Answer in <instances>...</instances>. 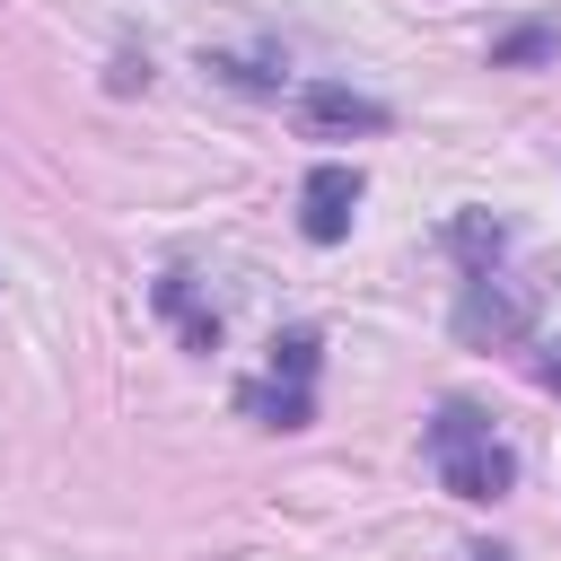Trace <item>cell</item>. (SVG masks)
<instances>
[{"mask_svg": "<svg viewBox=\"0 0 561 561\" xmlns=\"http://www.w3.org/2000/svg\"><path fill=\"white\" fill-rule=\"evenodd\" d=\"M421 465H430V482L447 491V500H473V508H491V500H508L517 491V447L491 430V412H473V403H438L430 421H421Z\"/></svg>", "mask_w": 561, "mask_h": 561, "instance_id": "1", "label": "cell"}, {"mask_svg": "<svg viewBox=\"0 0 561 561\" xmlns=\"http://www.w3.org/2000/svg\"><path fill=\"white\" fill-rule=\"evenodd\" d=\"M447 254H456L465 272H500V263H508V219H491V210H456V219H447Z\"/></svg>", "mask_w": 561, "mask_h": 561, "instance_id": "8", "label": "cell"}, {"mask_svg": "<svg viewBox=\"0 0 561 561\" xmlns=\"http://www.w3.org/2000/svg\"><path fill=\"white\" fill-rule=\"evenodd\" d=\"M473 561H508V552H500V543H473Z\"/></svg>", "mask_w": 561, "mask_h": 561, "instance_id": "10", "label": "cell"}, {"mask_svg": "<svg viewBox=\"0 0 561 561\" xmlns=\"http://www.w3.org/2000/svg\"><path fill=\"white\" fill-rule=\"evenodd\" d=\"M535 377H543V386H561V359H552V351H543V359H535Z\"/></svg>", "mask_w": 561, "mask_h": 561, "instance_id": "9", "label": "cell"}, {"mask_svg": "<svg viewBox=\"0 0 561 561\" xmlns=\"http://www.w3.org/2000/svg\"><path fill=\"white\" fill-rule=\"evenodd\" d=\"M359 193H368L359 167H342V158L307 167V184H298V228H307V245H342L351 219H359Z\"/></svg>", "mask_w": 561, "mask_h": 561, "instance_id": "4", "label": "cell"}, {"mask_svg": "<svg viewBox=\"0 0 561 561\" xmlns=\"http://www.w3.org/2000/svg\"><path fill=\"white\" fill-rule=\"evenodd\" d=\"M526 333H535V280H517L508 263L500 272H465V289H456V342L517 351Z\"/></svg>", "mask_w": 561, "mask_h": 561, "instance_id": "3", "label": "cell"}, {"mask_svg": "<svg viewBox=\"0 0 561 561\" xmlns=\"http://www.w3.org/2000/svg\"><path fill=\"white\" fill-rule=\"evenodd\" d=\"M316 368H324V333L316 324H280L263 377L237 386V412L263 421V430H307L316 421Z\"/></svg>", "mask_w": 561, "mask_h": 561, "instance_id": "2", "label": "cell"}, {"mask_svg": "<svg viewBox=\"0 0 561 561\" xmlns=\"http://www.w3.org/2000/svg\"><path fill=\"white\" fill-rule=\"evenodd\" d=\"M149 307H158V316H167V324L184 333V351H202V359L219 351V307H210V298L193 289V272H184V263H167V272L149 280Z\"/></svg>", "mask_w": 561, "mask_h": 561, "instance_id": "6", "label": "cell"}, {"mask_svg": "<svg viewBox=\"0 0 561 561\" xmlns=\"http://www.w3.org/2000/svg\"><path fill=\"white\" fill-rule=\"evenodd\" d=\"M298 123H307L316 140H351V131H386L394 105L368 96V88H342V79H307V88H298Z\"/></svg>", "mask_w": 561, "mask_h": 561, "instance_id": "5", "label": "cell"}, {"mask_svg": "<svg viewBox=\"0 0 561 561\" xmlns=\"http://www.w3.org/2000/svg\"><path fill=\"white\" fill-rule=\"evenodd\" d=\"M561 61V18H517L491 35V70H552Z\"/></svg>", "mask_w": 561, "mask_h": 561, "instance_id": "7", "label": "cell"}]
</instances>
